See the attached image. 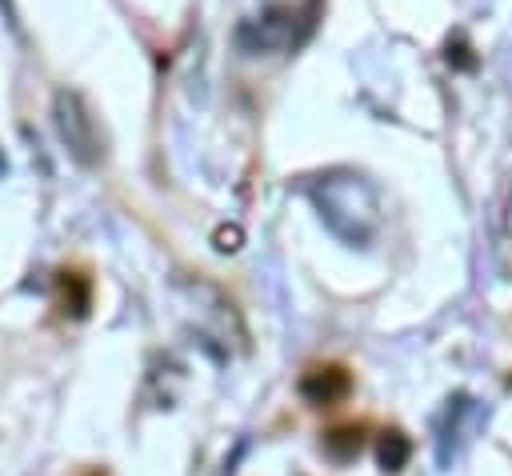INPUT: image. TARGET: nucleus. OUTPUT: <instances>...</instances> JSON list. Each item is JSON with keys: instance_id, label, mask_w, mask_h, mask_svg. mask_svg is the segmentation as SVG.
Here are the masks:
<instances>
[{"instance_id": "obj_4", "label": "nucleus", "mask_w": 512, "mask_h": 476, "mask_svg": "<svg viewBox=\"0 0 512 476\" xmlns=\"http://www.w3.org/2000/svg\"><path fill=\"white\" fill-rule=\"evenodd\" d=\"M364 424L360 420H348V424H336V428H328L324 436H320V448L332 456V460H352L360 448H364Z\"/></svg>"}, {"instance_id": "obj_1", "label": "nucleus", "mask_w": 512, "mask_h": 476, "mask_svg": "<svg viewBox=\"0 0 512 476\" xmlns=\"http://www.w3.org/2000/svg\"><path fill=\"white\" fill-rule=\"evenodd\" d=\"M352 372L344 368V364H336V360H324V364H312V368H304V376L296 380V392L312 404V408H336V404H344L348 396H352Z\"/></svg>"}, {"instance_id": "obj_3", "label": "nucleus", "mask_w": 512, "mask_h": 476, "mask_svg": "<svg viewBox=\"0 0 512 476\" xmlns=\"http://www.w3.org/2000/svg\"><path fill=\"white\" fill-rule=\"evenodd\" d=\"M92 276L84 272V268H60L56 272V292H60V308L68 312V316H88V308H92Z\"/></svg>"}, {"instance_id": "obj_2", "label": "nucleus", "mask_w": 512, "mask_h": 476, "mask_svg": "<svg viewBox=\"0 0 512 476\" xmlns=\"http://www.w3.org/2000/svg\"><path fill=\"white\" fill-rule=\"evenodd\" d=\"M60 132L68 140V148L80 156V160H100V136H96V124L92 116L80 108V96H60Z\"/></svg>"}, {"instance_id": "obj_5", "label": "nucleus", "mask_w": 512, "mask_h": 476, "mask_svg": "<svg viewBox=\"0 0 512 476\" xmlns=\"http://www.w3.org/2000/svg\"><path fill=\"white\" fill-rule=\"evenodd\" d=\"M408 456H412V440H408L400 428H388V432L380 436V444H376L380 468H384V472H400V468L408 464Z\"/></svg>"}, {"instance_id": "obj_6", "label": "nucleus", "mask_w": 512, "mask_h": 476, "mask_svg": "<svg viewBox=\"0 0 512 476\" xmlns=\"http://www.w3.org/2000/svg\"><path fill=\"white\" fill-rule=\"evenodd\" d=\"M84 476H104V472H84Z\"/></svg>"}]
</instances>
